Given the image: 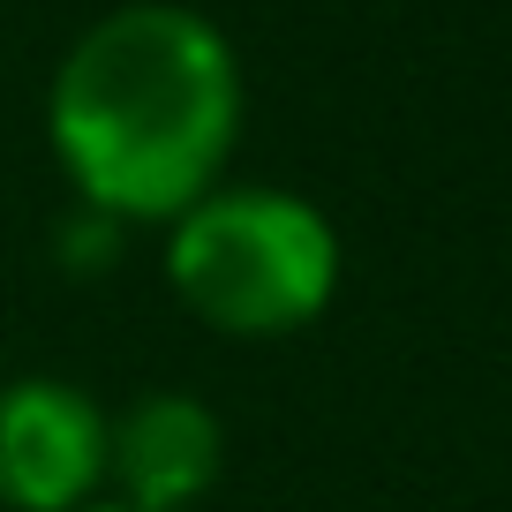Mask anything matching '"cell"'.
<instances>
[{
	"label": "cell",
	"mask_w": 512,
	"mask_h": 512,
	"mask_svg": "<svg viewBox=\"0 0 512 512\" xmlns=\"http://www.w3.org/2000/svg\"><path fill=\"white\" fill-rule=\"evenodd\" d=\"M181 302L241 339L294 332L339 287V234L309 196L287 189H211L181 211L166 249Z\"/></svg>",
	"instance_id": "7a4b0ae2"
},
{
	"label": "cell",
	"mask_w": 512,
	"mask_h": 512,
	"mask_svg": "<svg viewBox=\"0 0 512 512\" xmlns=\"http://www.w3.org/2000/svg\"><path fill=\"white\" fill-rule=\"evenodd\" d=\"M106 475V415L61 377L0 384V505L83 512Z\"/></svg>",
	"instance_id": "3957f363"
},
{
	"label": "cell",
	"mask_w": 512,
	"mask_h": 512,
	"mask_svg": "<svg viewBox=\"0 0 512 512\" xmlns=\"http://www.w3.org/2000/svg\"><path fill=\"white\" fill-rule=\"evenodd\" d=\"M83 512H136V505H83Z\"/></svg>",
	"instance_id": "8992f818"
},
{
	"label": "cell",
	"mask_w": 512,
	"mask_h": 512,
	"mask_svg": "<svg viewBox=\"0 0 512 512\" xmlns=\"http://www.w3.org/2000/svg\"><path fill=\"white\" fill-rule=\"evenodd\" d=\"M46 113L83 204L159 219L211 196L241 128V68L226 31L196 8L128 0L68 46Z\"/></svg>",
	"instance_id": "6da1fadb"
},
{
	"label": "cell",
	"mask_w": 512,
	"mask_h": 512,
	"mask_svg": "<svg viewBox=\"0 0 512 512\" xmlns=\"http://www.w3.org/2000/svg\"><path fill=\"white\" fill-rule=\"evenodd\" d=\"M53 249H61L76 272H91V264H113V256H121V219H113V211H98V204H83L76 219L61 226V241H53Z\"/></svg>",
	"instance_id": "5b68a950"
},
{
	"label": "cell",
	"mask_w": 512,
	"mask_h": 512,
	"mask_svg": "<svg viewBox=\"0 0 512 512\" xmlns=\"http://www.w3.org/2000/svg\"><path fill=\"white\" fill-rule=\"evenodd\" d=\"M219 415L196 392H144L106 422V475L121 482V505L181 512L219 482Z\"/></svg>",
	"instance_id": "277c9868"
}]
</instances>
